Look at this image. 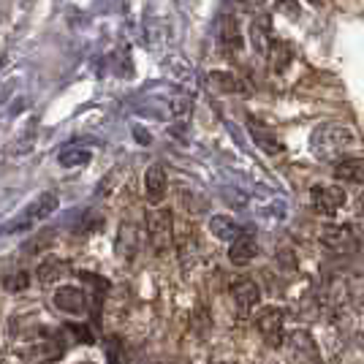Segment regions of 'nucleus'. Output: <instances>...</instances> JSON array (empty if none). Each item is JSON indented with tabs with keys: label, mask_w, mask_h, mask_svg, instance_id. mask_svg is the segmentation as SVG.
I'll use <instances>...</instances> for the list:
<instances>
[{
	"label": "nucleus",
	"mask_w": 364,
	"mask_h": 364,
	"mask_svg": "<svg viewBox=\"0 0 364 364\" xmlns=\"http://www.w3.org/2000/svg\"><path fill=\"white\" fill-rule=\"evenodd\" d=\"M133 133H136V139H139L141 144H150V139H147V133H144V131H139V128H136Z\"/></svg>",
	"instance_id": "22"
},
{
	"label": "nucleus",
	"mask_w": 364,
	"mask_h": 364,
	"mask_svg": "<svg viewBox=\"0 0 364 364\" xmlns=\"http://www.w3.org/2000/svg\"><path fill=\"white\" fill-rule=\"evenodd\" d=\"M55 307L58 310H63L68 315H79V313H85L87 310V294L82 291V288H76V286H63V288H58L55 291Z\"/></svg>",
	"instance_id": "7"
},
{
	"label": "nucleus",
	"mask_w": 364,
	"mask_h": 364,
	"mask_svg": "<svg viewBox=\"0 0 364 364\" xmlns=\"http://www.w3.org/2000/svg\"><path fill=\"white\" fill-rule=\"evenodd\" d=\"M76 364H90V362H76Z\"/></svg>",
	"instance_id": "24"
},
{
	"label": "nucleus",
	"mask_w": 364,
	"mask_h": 364,
	"mask_svg": "<svg viewBox=\"0 0 364 364\" xmlns=\"http://www.w3.org/2000/svg\"><path fill=\"white\" fill-rule=\"evenodd\" d=\"M250 38H253L259 55H269V52H272V44H275V41H272V35H269V19H266V17H261V19L253 25Z\"/></svg>",
	"instance_id": "12"
},
{
	"label": "nucleus",
	"mask_w": 364,
	"mask_h": 364,
	"mask_svg": "<svg viewBox=\"0 0 364 364\" xmlns=\"http://www.w3.org/2000/svg\"><path fill=\"white\" fill-rule=\"evenodd\" d=\"M334 180H340V182H354V185L364 182V158L348 155V158L337 161V164H334Z\"/></svg>",
	"instance_id": "10"
},
{
	"label": "nucleus",
	"mask_w": 364,
	"mask_h": 364,
	"mask_svg": "<svg viewBox=\"0 0 364 364\" xmlns=\"http://www.w3.org/2000/svg\"><path fill=\"white\" fill-rule=\"evenodd\" d=\"M136 248H139V242H136V234H133V226L131 223H125L120 234H117V253L125 259V261H131L133 256H136Z\"/></svg>",
	"instance_id": "13"
},
{
	"label": "nucleus",
	"mask_w": 364,
	"mask_h": 364,
	"mask_svg": "<svg viewBox=\"0 0 364 364\" xmlns=\"http://www.w3.org/2000/svg\"><path fill=\"white\" fill-rule=\"evenodd\" d=\"M166 188H168V180H166L164 166L153 164L147 168V174H144V193H147V199L153 204H158L166 196Z\"/></svg>",
	"instance_id": "9"
},
{
	"label": "nucleus",
	"mask_w": 364,
	"mask_h": 364,
	"mask_svg": "<svg viewBox=\"0 0 364 364\" xmlns=\"http://www.w3.org/2000/svg\"><path fill=\"white\" fill-rule=\"evenodd\" d=\"M212 79H215V82H218V85H220L223 90H242V85H239V82L234 79L232 73H223V71H215V73H212Z\"/></svg>",
	"instance_id": "20"
},
{
	"label": "nucleus",
	"mask_w": 364,
	"mask_h": 364,
	"mask_svg": "<svg viewBox=\"0 0 364 364\" xmlns=\"http://www.w3.org/2000/svg\"><path fill=\"white\" fill-rule=\"evenodd\" d=\"M354 147H356V136L340 123H327L313 131V153L324 161H337V158L343 161L345 153H351Z\"/></svg>",
	"instance_id": "1"
},
{
	"label": "nucleus",
	"mask_w": 364,
	"mask_h": 364,
	"mask_svg": "<svg viewBox=\"0 0 364 364\" xmlns=\"http://www.w3.org/2000/svg\"><path fill=\"white\" fill-rule=\"evenodd\" d=\"M310 201H313V209L321 212V215H334L343 204H345V191L340 185H315L310 191Z\"/></svg>",
	"instance_id": "5"
},
{
	"label": "nucleus",
	"mask_w": 364,
	"mask_h": 364,
	"mask_svg": "<svg viewBox=\"0 0 364 364\" xmlns=\"http://www.w3.org/2000/svg\"><path fill=\"white\" fill-rule=\"evenodd\" d=\"M58 204H60V199H58V193H52V191H46V193H41L38 199L33 201V204H28L25 209H22V215H17L11 223H6V229H3V234H22V232H31V229H35L38 223H44L55 209H58Z\"/></svg>",
	"instance_id": "2"
},
{
	"label": "nucleus",
	"mask_w": 364,
	"mask_h": 364,
	"mask_svg": "<svg viewBox=\"0 0 364 364\" xmlns=\"http://www.w3.org/2000/svg\"><path fill=\"white\" fill-rule=\"evenodd\" d=\"M63 272H66V264L60 259H49L38 266V280H41V286H52L63 277Z\"/></svg>",
	"instance_id": "14"
},
{
	"label": "nucleus",
	"mask_w": 364,
	"mask_h": 364,
	"mask_svg": "<svg viewBox=\"0 0 364 364\" xmlns=\"http://www.w3.org/2000/svg\"><path fill=\"white\" fill-rule=\"evenodd\" d=\"M280 11H283L286 17H291V19H297L299 17V3L297 0H280Z\"/></svg>",
	"instance_id": "21"
},
{
	"label": "nucleus",
	"mask_w": 364,
	"mask_h": 364,
	"mask_svg": "<svg viewBox=\"0 0 364 364\" xmlns=\"http://www.w3.org/2000/svg\"><path fill=\"white\" fill-rule=\"evenodd\" d=\"M307 3H313V6H315V3H318V0H307Z\"/></svg>",
	"instance_id": "23"
},
{
	"label": "nucleus",
	"mask_w": 364,
	"mask_h": 364,
	"mask_svg": "<svg viewBox=\"0 0 364 364\" xmlns=\"http://www.w3.org/2000/svg\"><path fill=\"white\" fill-rule=\"evenodd\" d=\"M291 348H294V354H304L307 359H318V348H315V343H313V337L307 334V331H294L291 337Z\"/></svg>",
	"instance_id": "15"
},
{
	"label": "nucleus",
	"mask_w": 364,
	"mask_h": 364,
	"mask_svg": "<svg viewBox=\"0 0 364 364\" xmlns=\"http://www.w3.org/2000/svg\"><path fill=\"white\" fill-rule=\"evenodd\" d=\"M283 327H286V313L275 304H269L264 310H259L256 315V329L264 337L266 345L272 348H280L283 345Z\"/></svg>",
	"instance_id": "3"
},
{
	"label": "nucleus",
	"mask_w": 364,
	"mask_h": 364,
	"mask_svg": "<svg viewBox=\"0 0 364 364\" xmlns=\"http://www.w3.org/2000/svg\"><path fill=\"white\" fill-rule=\"evenodd\" d=\"M209 232L215 234L218 239H223V242H234V239H239L242 236V226L234 220V218H226V215H215L212 220H209Z\"/></svg>",
	"instance_id": "11"
},
{
	"label": "nucleus",
	"mask_w": 364,
	"mask_h": 364,
	"mask_svg": "<svg viewBox=\"0 0 364 364\" xmlns=\"http://www.w3.org/2000/svg\"><path fill=\"white\" fill-rule=\"evenodd\" d=\"M232 299L239 310V315H248L259 302H261V288L250 277H239L232 283Z\"/></svg>",
	"instance_id": "6"
},
{
	"label": "nucleus",
	"mask_w": 364,
	"mask_h": 364,
	"mask_svg": "<svg viewBox=\"0 0 364 364\" xmlns=\"http://www.w3.org/2000/svg\"><path fill=\"white\" fill-rule=\"evenodd\" d=\"M147 234H150V245L158 256H164L171 248V215L168 209H153L147 215Z\"/></svg>",
	"instance_id": "4"
},
{
	"label": "nucleus",
	"mask_w": 364,
	"mask_h": 364,
	"mask_svg": "<svg viewBox=\"0 0 364 364\" xmlns=\"http://www.w3.org/2000/svg\"><path fill=\"white\" fill-rule=\"evenodd\" d=\"M52 242H55V234L52 232H41V234H35L33 239L22 248L28 256H35V253H44L46 248H52Z\"/></svg>",
	"instance_id": "17"
},
{
	"label": "nucleus",
	"mask_w": 364,
	"mask_h": 364,
	"mask_svg": "<svg viewBox=\"0 0 364 364\" xmlns=\"http://www.w3.org/2000/svg\"><path fill=\"white\" fill-rule=\"evenodd\" d=\"M259 3H264V0H259Z\"/></svg>",
	"instance_id": "25"
},
{
	"label": "nucleus",
	"mask_w": 364,
	"mask_h": 364,
	"mask_svg": "<svg viewBox=\"0 0 364 364\" xmlns=\"http://www.w3.org/2000/svg\"><path fill=\"white\" fill-rule=\"evenodd\" d=\"M259 256V242L253 234H242L239 239H234L229 248V261L234 266H248L253 259Z\"/></svg>",
	"instance_id": "8"
},
{
	"label": "nucleus",
	"mask_w": 364,
	"mask_h": 364,
	"mask_svg": "<svg viewBox=\"0 0 364 364\" xmlns=\"http://www.w3.org/2000/svg\"><path fill=\"white\" fill-rule=\"evenodd\" d=\"M8 291H22V288H28L31 286V272H14V275H8L6 277V283H3Z\"/></svg>",
	"instance_id": "19"
},
{
	"label": "nucleus",
	"mask_w": 364,
	"mask_h": 364,
	"mask_svg": "<svg viewBox=\"0 0 364 364\" xmlns=\"http://www.w3.org/2000/svg\"><path fill=\"white\" fill-rule=\"evenodd\" d=\"M90 158H93V153H90L87 147H68V150L60 153V166H66V168H71V166H85Z\"/></svg>",
	"instance_id": "16"
},
{
	"label": "nucleus",
	"mask_w": 364,
	"mask_h": 364,
	"mask_svg": "<svg viewBox=\"0 0 364 364\" xmlns=\"http://www.w3.org/2000/svg\"><path fill=\"white\" fill-rule=\"evenodd\" d=\"M250 133H253L256 144H261L266 153H277V150H280V144H277V141H272L275 136H272V133H264L259 125H253V123H250Z\"/></svg>",
	"instance_id": "18"
}]
</instances>
